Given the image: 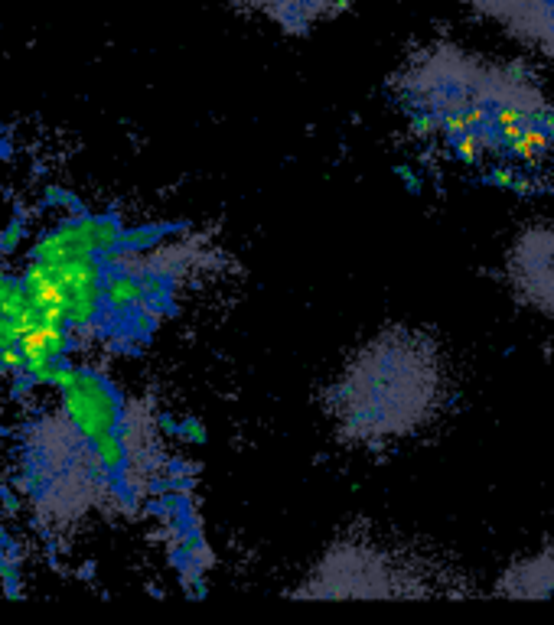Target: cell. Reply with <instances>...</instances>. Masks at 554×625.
Here are the masks:
<instances>
[{"label":"cell","instance_id":"cell-1","mask_svg":"<svg viewBox=\"0 0 554 625\" xmlns=\"http://www.w3.org/2000/svg\"><path fill=\"white\" fill-rule=\"evenodd\" d=\"M392 92L424 131L480 153L532 157L545 144L551 101L532 75L509 62L489 59L480 49L434 40L401 62Z\"/></svg>","mask_w":554,"mask_h":625},{"label":"cell","instance_id":"cell-2","mask_svg":"<svg viewBox=\"0 0 554 625\" xmlns=\"http://www.w3.org/2000/svg\"><path fill=\"white\" fill-rule=\"evenodd\" d=\"M450 368L440 339L408 323L375 329L346 355L320 394L333 437L379 453L414 440L444 414Z\"/></svg>","mask_w":554,"mask_h":625},{"label":"cell","instance_id":"cell-3","mask_svg":"<svg viewBox=\"0 0 554 625\" xmlns=\"http://www.w3.org/2000/svg\"><path fill=\"white\" fill-rule=\"evenodd\" d=\"M287 593L294 599H414L427 593V583L392 547L343 538L326 547Z\"/></svg>","mask_w":554,"mask_h":625},{"label":"cell","instance_id":"cell-4","mask_svg":"<svg viewBox=\"0 0 554 625\" xmlns=\"http://www.w3.org/2000/svg\"><path fill=\"white\" fill-rule=\"evenodd\" d=\"M502 280L512 300L541 320H554V225L532 222L512 235L506 258H502Z\"/></svg>","mask_w":554,"mask_h":625},{"label":"cell","instance_id":"cell-5","mask_svg":"<svg viewBox=\"0 0 554 625\" xmlns=\"http://www.w3.org/2000/svg\"><path fill=\"white\" fill-rule=\"evenodd\" d=\"M476 20L493 23L512 43L554 59V0H457Z\"/></svg>","mask_w":554,"mask_h":625},{"label":"cell","instance_id":"cell-6","mask_svg":"<svg viewBox=\"0 0 554 625\" xmlns=\"http://www.w3.org/2000/svg\"><path fill=\"white\" fill-rule=\"evenodd\" d=\"M238 10L271 23L277 33L300 40V36L317 33L326 23L346 17L359 0H232Z\"/></svg>","mask_w":554,"mask_h":625},{"label":"cell","instance_id":"cell-7","mask_svg":"<svg viewBox=\"0 0 554 625\" xmlns=\"http://www.w3.org/2000/svg\"><path fill=\"white\" fill-rule=\"evenodd\" d=\"M62 407H66L75 430H79L88 443L121 424L118 394L102 375H95V372H79V378L62 391Z\"/></svg>","mask_w":554,"mask_h":625},{"label":"cell","instance_id":"cell-8","mask_svg":"<svg viewBox=\"0 0 554 625\" xmlns=\"http://www.w3.org/2000/svg\"><path fill=\"white\" fill-rule=\"evenodd\" d=\"M496 593L509 599H554V547L519 557L496 577Z\"/></svg>","mask_w":554,"mask_h":625},{"label":"cell","instance_id":"cell-9","mask_svg":"<svg viewBox=\"0 0 554 625\" xmlns=\"http://www.w3.org/2000/svg\"><path fill=\"white\" fill-rule=\"evenodd\" d=\"M144 280H137L131 274H115L105 280V300L111 303V310H128V306L141 303L144 297Z\"/></svg>","mask_w":554,"mask_h":625},{"label":"cell","instance_id":"cell-10","mask_svg":"<svg viewBox=\"0 0 554 625\" xmlns=\"http://www.w3.org/2000/svg\"><path fill=\"white\" fill-rule=\"evenodd\" d=\"M95 446V463L105 469V473H115V469H121L124 463V437L115 430L102 433L98 440H92Z\"/></svg>","mask_w":554,"mask_h":625},{"label":"cell","instance_id":"cell-11","mask_svg":"<svg viewBox=\"0 0 554 625\" xmlns=\"http://www.w3.org/2000/svg\"><path fill=\"white\" fill-rule=\"evenodd\" d=\"M118 245H124V232L115 219H95V251L108 254L115 251Z\"/></svg>","mask_w":554,"mask_h":625},{"label":"cell","instance_id":"cell-12","mask_svg":"<svg viewBox=\"0 0 554 625\" xmlns=\"http://www.w3.org/2000/svg\"><path fill=\"white\" fill-rule=\"evenodd\" d=\"M79 378V368H72V365H53V375H49V388H56V391H66L72 381Z\"/></svg>","mask_w":554,"mask_h":625},{"label":"cell","instance_id":"cell-13","mask_svg":"<svg viewBox=\"0 0 554 625\" xmlns=\"http://www.w3.org/2000/svg\"><path fill=\"white\" fill-rule=\"evenodd\" d=\"M23 235H27V228H23V222H10L4 228V235H0V251H17V245L23 241Z\"/></svg>","mask_w":554,"mask_h":625}]
</instances>
